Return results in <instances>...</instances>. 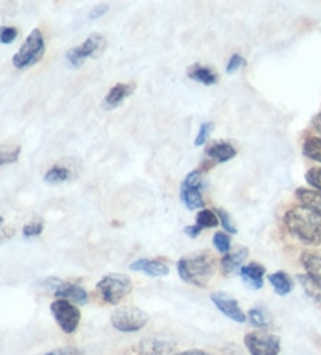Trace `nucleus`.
<instances>
[{
    "instance_id": "1",
    "label": "nucleus",
    "mask_w": 321,
    "mask_h": 355,
    "mask_svg": "<svg viewBox=\"0 0 321 355\" xmlns=\"http://www.w3.org/2000/svg\"><path fill=\"white\" fill-rule=\"evenodd\" d=\"M287 230L301 243L318 246L321 243V218L304 207H293L283 215Z\"/></svg>"
},
{
    "instance_id": "2",
    "label": "nucleus",
    "mask_w": 321,
    "mask_h": 355,
    "mask_svg": "<svg viewBox=\"0 0 321 355\" xmlns=\"http://www.w3.org/2000/svg\"><path fill=\"white\" fill-rule=\"evenodd\" d=\"M217 271V263L208 254L183 257L177 261V272L181 279L199 288H206Z\"/></svg>"
},
{
    "instance_id": "3",
    "label": "nucleus",
    "mask_w": 321,
    "mask_h": 355,
    "mask_svg": "<svg viewBox=\"0 0 321 355\" xmlns=\"http://www.w3.org/2000/svg\"><path fill=\"white\" fill-rule=\"evenodd\" d=\"M46 53V42L40 28L32 30L19 51L13 55V66L17 69H27L40 63Z\"/></svg>"
},
{
    "instance_id": "4",
    "label": "nucleus",
    "mask_w": 321,
    "mask_h": 355,
    "mask_svg": "<svg viewBox=\"0 0 321 355\" xmlns=\"http://www.w3.org/2000/svg\"><path fill=\"white\" fill-rule=\"evenodd\" d=\"M96 288L104 302L118 305L132 291V280L126 274H108L97 282Z\"/></svg>"
},
{
    "instance_id": "5",
    "label": "nucleus",
    "mask_w": 321,
    "mask_h": 355,
    "mask_svg": "<svg viewBox=\"0 0 321 355\" xmlns=\"http://www.w3.org/2000/svg\"><path fill=\"white\" fill-rule=\"evenodd\" d=\"M147 321H149V315L145 310L132 307V305L116 309L112 315V326L124 334L138 332L146 326Z\"/></svg>"
},
{
    "instance_id": "6",
    "label": "nucleus",
    "mask_w": 321,
    "mask_h": 355,
    "mask_svg": "<svg viewBox=\"0 0 321 355\" xmlns=\"http://www.w3.org/2000/svg\"><path fill=\"white\" fill-rule=\"evenodd\" d=\"M202 188H204V177L199 169L191 171V173L185 177L181 187V200L182 204L188 208V210H199V208L206 207V202L202 198Z\"/></svg>"
},
{
    "instance_id": "7",
    "label": "nucleus",
    "mask_w": 321,
    "mask_h": 355,
    "mask_svg": "<svg viewBox=\"0 0 321 355\" xmlns=\"http://www.w3.org/2000/svg\"><path fill=\"white\" fill-rule=\"evenodd\" d=\"M245 346L251 355H279L281 338L267 330H256L245 336Z\"/></svg>"
},
{
    "instance_id": "8",
    "label": "nucleus",
    "mask_w": 321,
    "mask_h": 355,
    "mask_svg": "<svg viewBox=\"0 0 321 355\" xmlns=\"http://www.w3.org/2000/svg\"><path fill=\"white\" fill-rule=\"evenodd\" d=\"M51 311L55 318V321L60 326V329L63 330L65 334L71 335L77 330L79 324H80V310L76 307V305L63 301V299H57L51 304Z\"/></svg>"
},
{
    "instance_id": "9",
    "label": "nucleus",
    "mask_w": 321,
    "mask_h": 355,
    "mask_svg": "<svg viewBox=\"0 0 321 355\" xmlns=\"http://www.w3.org/2000/svg\"><path fill=\"white\" fill-rule=\"evenodd\" d=\"M105 46V40L102 35H91L90 38H86L82 44L77 47H72L66 52V60L72 67H80L86 60L94 57L102 51Z\"/></svg>"
},
{
    "instance_id": "10",
    "label": "nucleus",
    "mask_w": 321,
    "mask_h": 355,
    "mask_svg": "<svg viewBox=\"0 0 321 355\" xmlns=\"http://www.w3.org/2000/svg\"><path fill=\"white\" fill-rule=\"evenodd\" d=\"M47 285L57 299H63V301H67L74 305H85L88 302V293L82 286L66 284V282H61L58 279H49Z\"/></svg>"
},
{
    "instance_id": "11",
    "label": "nucleus",
    "mask_w": 321,
    "mask_h": 355,
    "mask_svg": "<svg viewBox=\"0 0 321 355\" xmlns=\"http://www.w3.org/2000/svg\"><path fill=\"white\" fill-rule=\"evenodd\" d=\"M210 299H212V302L217 305V309L221 311V313L229 318V320L236 322L246 321V315L243 313V310L240 309L238 302L232 296L226 295V293H213V295L210 296Z\"/></svg>"
},
{
    "instance_id": "12",
    "label": "nucleus",
    "mask_w": 321,
    "mask_h": 355,
    "mask_svg": "<svg viewBox=\"0 0 321 355\" xmlns=\"http://www.w3.org/2000/svg\"><path fill=\"white\" fill-rule=\"evenodd\" d=\"M132 271L143 272L149 277H165L170 274V266L165 261L157 259H140L137 261L131 263Z\"/></svg>"
},
{
    "instance_id": "13",
    "label": "nucleus",
    "mask_w": 321,
    "mask_h": 355,
    "mask_svg": "<svg viewBox=\"0 0 321 355\" xmlns=\"http://www.w3.org/2000/svg\"><path fill=\"white\" fill-rule=\"evenodd\" d=\"M137 85L135 83H118L108 91L107 96L104 99V107L108 110H113L116 107H120L122 102H124L129 96H131Z\"/></svg>"
},
{
    "instance_id": "14",
    "label": "nucleus",
    "mask_w": 321,
    "mask_h": 355,
    "mask_svg": "<svg viewBox=\"0 0 321 355\" xmlns=\"http://www.w3.org/2000/svg\"><path fill=\"white\" fill-rule=\"evenodd\" d=\"M206 155L217 163H226L237 155V149L226 141H215L206 148Z\"/></svg>"
},
{
    "instance_id": "15",
    "label": "nucleus",
    "mask_w": 321,
    "mask_h": 355,
    "mask_svg": "<svg viewBox=\"0 0 321 355\" xmlns=\"http://www.w3.org/2000/svg\"><path fill=\"white\" fill-rule=\"evenodd\" d=\"M263 275H265V266L261 263H249V265L243 266L240 269V277L245 282L246 286L252 290H261L263 286Z\"/></svg>"
},
{
    "instance_id": "16",
    "label": "nucleus",
    "mask_w": 321,
    "mask_h": 355,
    "mask_svg": "<svg viewBox=\"0 0 321 355\" xmlns=\"http://www.w3.org/2000/svg\"><path fill=\"white\" fill-rule=\"evenodd\" d=\"M296 199L299 200L301 207L311 210L315 215L321 218V193L317 189H308V188H298L296 189Z\"/></svg>"
},
{
    "instance_id": "17",
    "label": "nucleus",
    "mask_w": 321,
    "mask_h": 355,
    "mask_svg": "<svg viewBox=\"0 0 321 355\" xmlns=\"http://www.w3.org/2000/svg\"><path fill=\"white\" fill-rule=\"evenodd\" d=\"M249 255V250L246 248H240L236 252H229L223 255L221 259V268H223L224 274H232V272H240V269L243 268V263L246 261Z\"/></svg>"
},
{
    "instance_id": "18",
    "label": "nucleus",
    "mask_w": 321,
    "mask_h": 355,
    "mask_svg": "<svg viewBox=\"0 0 321 355\" xmlns=\"http://www.w3.org/2000/svg\"><path fill=\"white\" fill-rule=\"evenodd\" d=\"M174 345L170 341L158 338H145L138 345V351L141 355H166L172 351Z\"/></svg>"
},
{
    "instance_id": "19",
    "label": "nucleus",
    "mask_w": 321,
    "mask_h": 355,
    "mask_svg": "<svg viewBox=\"0 0 321 355\" xmlns=\"http://www.w3.org/2000/svg\"><path fill=\"white\" fill-rule=\"evenodd\" d=\"M188 77L191 78V80H195L197 83L206 85V87H210V85H217L220 80L217 72L206 66H193L188 71Z\"/></svg>"
},
{
    "instance_id": "20",
    "label": "nucleus",
    "mask_w": 321,
    "mask_h": 355,
    "mask_svg": "<svg viewBox=\"0 0 321 355\" xmlns=\"http://www.w3.org/2000/svg\"><path fill=\"white\" fill-rule=\"evenodd\" d=\"M268 280H270V284L273 285L276 295H279V296H287L295 286L292 277H290V275L283 271H277L274 274H270Z\"/></svg>"
},
{
    "instance_id": "21",
    "label": "nucleus",
    "mask_w": 321,
    "mask_h": 355,
    "mask_svg": "<svg viewBox=\"0 0 321 355\" xmlns=\"http://www.w3.org/2000/svg\"><path fill=\"white\" fill-rule=\"evenodd\" d=\"M301 263L306 269V274H308L321 284V254L304 252L301 257Z\"/></svg>"
},
{
    "instance_id": "22",
    "label": "nucleus",
    "mask_w": 321,
    "mask_h": 355,
    "mask_svg": "<svg viewBox=\"0 0 321 355\" xmlns=\"http://www.w3.org/2000/svg\"><path fill=\"white\" fill-rule=\"evenodd\" d=\"M298 280L306 295L315 302H321V284L308 274H299Z\"/></svg>"
},
{
    "instance_id": "23",
    "label": "nucleus",
    "mask_w": 321,
    "mask_h": 355,
    "mask_svg": "<svg viewBox=\"0 0 321 355\" xmlns=\"http://www.w3.org/2000/svg\"><path fill=\"white\" fill-rule=\"evenodd\" d=\"M248 318H249V322L252 324V326L261 329V330H265L271 326V316L265 309H261V307L251 309L248 313Z\"/></svg>"
},
{
    "instance_id": "24",
    "label": "nucleus",
    "mask_w": 321,
    "mask_h": 355,
    "mask_svg": "<svg viewBox=\"0 0 321 355\" xmlns=\"http://www.w3.org/2000/svg\"><path fill=\"white\" fill-rule=\"evenodd\" d=\"M302 154L313 162L321 163V138H307L302 144Z\"/></svg>"
},
{
    "instance_id": "25",
    "label": "nucleus",
    "mask_w": 321,
    "mask_h": 355,
    "mask_svg": "<svg viewBox=\"0 0 321 355\" xmlns=\"http://www.w3.org/2000/svg\"><path fill=\"white\" fill-rule=\"evenodd\" d=\"M196 225H199L201 229H215L220 225V218L215 211L204 208L196 215Z\"/></svg>"
},
{
    "instance_id": "26",
    "label": "nucleus",
    "mask_w": 321,
    "mask_h": 355,
    "mask_svg": "<svg viewBox=\"0 0 321 355\" xmlns=\"http://www.w3.org/2000/svg\"><path fill=\"white\" fill-rule=\"evenodd\" d=\"M71 179V173L69 169L65 166H52L51 169H47V173L44 174V182L46 183H63L66 180Z\"/></svg>"
},
{
    "instance_id": "27",
    "label": "nucleus",
    "mask_w": 321,
    "mask_h": 355,
    "mask_svg": "<svg viewBox=\"0 0 321 355\" xmlns=\"http://www.w3.org/2000/svg\"><path fill=\"white\" fill-rule=\"evenodd\" d=\"M21 155V146H13V148H3L0 146V168L7 164L16 163Z\"/></svg>"
},
{
    "instance_id": "28",
    "label": "nucleus",
    "mask_w": 321,
    "mask_h": 355,
    "mask_svg": "<svg viewBox=\"0 0 321 355\" xmlns=\"http://www.w3.org/2000/svg\"><path fill=\"white\" fill-rule=\"evenodd\" d=\"M213 246L217 248L220 254H223V255L229 254L231 252V238H229V235H227L226 232H218V234H215Z\"/></svg>"
},
{
    "instance_id": "29",
    "label": "nucleus",
    "mask_w": 321,
    "mask_h": 355,
    "mask_svg": "<svg viewBox=\"0 0 321 355\" xmlns=\"http://www.w3.org/2000/svg\"><path fill=\"white\" fill-rule=\"evenodd\" d=\"M215 213H217V215H218V218H220V224L223 225V229H224L226 234H232V235H236L238 230H237V227H236V224L232 223V219H231V216H229V213H227L226 210H223V208H217V210H215Z\"/></svg>"
},
{
    "instance_id": "30",
    "label": "nucleus",
    "mask_w": 321,
    "mask_h": 355,
    "mask_svg": "<svg viewBox=\"0 0 321 355\" xmlns=\"http://www.w3.org/2000/svg\"><path fill=\"white\" fill-rule=\"evenodd\" d=\"M42 230H44V224L41 221H32L27 225H24L22 234H24V238H33V236H40L42 234Z\"/></svg>"
},
{
    "instance_id": "31",
    "label": "nucleus",
    "mask_w": 321,
    "mask_h": 355,
    "mask_svg": "<svg viewBox=\"0 0 321 355\" xmlns=\"http://www.w3.org/2000/svg\"><path fill=\"white\" fill-rule=\"evenodd\" d=\"M213 122H202L201 127H199V132L196 135V139H195V146H202L206 144V141L208 138V135L212 133L213 130Z\"/></svg>"
},
{
    "instance_id": "32",
    "label": "nucleus",
    "mask_w": 321,
    "mask_h": 355,
    "mask_svg": "<svg viewBox=\"0 0 321 355\" xmlns=\"http://www.w3.org/2000/svg\"><path fill=\"white\" fill-rule=\"evenodd\" d=\"M306 182L321 193V168H312L306 173Z\"/></svg>"
},
{
    "instance_id": "33",
    "label": "nucleus",
    "mask_w": 321,
    "mask_h": 355,
    "mask_svg": "<svg viewBox=\"0 0 321 355\" xmlns=\"http://www.w3.org/2000/svg\"><path fill=\"white\" fill-rule=\"evenodd\" d=\"M243 66H246V60L240 53H233L229 58V63H227L226 72L227 74H233V72H237L240 67H243Z\"/></svg>"
},
{
    "instance_id": "34",
    "label": "nucleus",
    "mask_w": 321,
    "mask_h": 355,
    "mask_svg": "<svg viewBox=\"0 0 321 355\" xmlns=\"http://www.w3.org/2000/svg\"><path fill=\"white\" fill-rule=\"evenodd\" d=\"M17 28L15 27H0V42L2 44H11L17 38Z\"/></svg>"
},
{
    "instance_id": "35",
    "label": "nucleus",
    "mask_w": 321,
    "mask_h": 355,
    "mask_svg": "<svg viewBox=\"0 0 321 355\" xmlns=\"http://www.w3.org/2000/svg\"><path fill=\"white\" fill-rule=\"evenodd\" d=\"M46 355H82V352H80L79 349L74 346H65V347L54 349V351L47 352Z\"/></svg>"
},
{
    "instance_id": "36",
    "label": "nucleus",
    "mask_w": 321,
    "mask_h": 355,
    "mask_svg": "<svg viewBox=\"0 0 321 355\" xmlns=\"http://www.w3.org/2000/svg\"><path fill=\"white\" fill-rule=\"evenodd\" d=\"M107 11H108V5H107V3L97 5V7H94V8L91 10V13H90V19H91V21H94V19H97V17L104 16L105 13H107Z\"/></svg>"
},
{
    "instance_id": "37",
    "label": "nucleus",
    "mask_w": 321,
    "mask_h": 355,
    "mask_svg": "<svg viewBox=\"0 0 321 355\" xmlns=\"http://www.w3.org/2000/svg\"><path fill=\"white\" fill-rule=\"evenodd\" d=\"M5 221H3V218L0 216V243H3V241H7L8 238H11L13 236V229H8V227H5Z\"/></svg>"
},
{
    "instance_id": "38",
    "label": "nucleus",
    "mask_w": 321,
    "mask_h": 355,
    "mask_svg": "<svg viewBox=\"0 0 321 355\" xmlns=\"http://www.w3.org/2000/svg\"><path fill=\"white\" fill-rule=\"evenodd\" d=\"M183 232H185V235H188L190 238H197L201 235V232H202V229L199 227V225H187V227L183 229Z\"/></svg>"
},
{
    "instance_id": "39",
    "label": "nucleus",
    "mask_w": 321,
    "mask_h": 355,
    "mask_svg": "<svg viewBox=\"0 0 321 355\" xmlns=\"http://www.w3.org/2000/svg\"><path fill=\"white\" fill-rule=\"evenodd\" d=\"M174 355H213L207 351H201V349H190V351H183V352H177Z\"/></svg>"
},
{
    "instance_id": "40",
    "label": "nucleus",
    "mask_w": 321,
    "mask_h": 355,
    "mask_svg": "<svg viewBox=\"0 0 321 355\" xmlns=\"http://www.w3.org/2000/svg\"><path fill=\"white\" fill-rule=\"evenodd\" d=\"M312 125L315 130H317L321 135V112L318 114H315L312 118Z\"/></svg>"
}]
</instances>
